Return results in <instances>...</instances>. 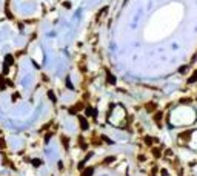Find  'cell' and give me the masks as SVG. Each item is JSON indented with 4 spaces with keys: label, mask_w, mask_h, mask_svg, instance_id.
<instances>
[{
    "label": "cell",
    "mask_w": 197,
    "mask_h": 176,
    "mask_svg": "<svg viewBox=\"0 0 197 176\" xmlns=\"http://www.w3.org/2000/svg\"><path fill=\"white\" fill-rule=\"evenodd\" d=\"M93 173H94V167H86V168L83 170L82 176H93Z\"/></svg>",
    "instance_id": "52a82bcc"
},
{
    "label": "cell",
    "mask_w": 197,
    "mask_h": 176,
    "mask_svg": "<svg viewBox=\"0 0 197 176\" xmlns=\"http://www.w3.org/2000/svg\"><path fill=\"white\" fill-rule=\"evenodd\" d=\"M152 155H154V158H160V156H162V147L152 148Z\"/></svg>",
    "instance_id": "ba28073f"
},
{
    "label": "cell",
    "mask_w": 197,
    "mask_h": 176,
    "mask_svg": "<svg viewBox=\"0 0 197 176\" xmlns=\"http://www.w3.org/2000/svg\"><path fill=\"white\" fill-rule=\"evenodd\" d=\"M143 141H145V144H146V145H151V144L154 142V139H152V138H149V136H146Z\"/></svg>",
    "instance_id": "5bb4252c"
},
{
    "label": "cell",
    "mask_w": 197,
    "mask_h": 176,
    "mask_svg": "<svg viewBox=\"0 0 197 176\" xmlns=\"http://www.w3.org/2000/svg\"><path fill=\"white\" fill-rule=\"evenodd\" d=\"M83 108H85V105H83L82 102H79L76 107H71V108H69V113H71V114H77V111H80Z\"/></svg>",
    "instance_id": "7a4b0ae2"
},
{
    "label": "cell",
    "mask_w": 197,
    "mask_h": 176,
    "mask_svg": "<svg viewBox=\"0 0 197 176\" xmlns=\"http://www.w3.org/2000/svg\"><path fill=\"white\" fill-rule=\"evenodd\" d=\"M151 176H156V175H151Z\"/></svg>",
    "instance_id": "d4e9b609"
},
{
    "label": "cell",
    "mask_w": 197,
    "mask_h": 176,
    "mask_svg": "<svg viewBox=\"0 0 197 176\" xmlns=\"http://www.w3.org/2000/svg\"><path fill=\"white\" fill-rule=\"evenodd\" d=\"M85 162H86L85 159H82V161H80V164H79V168H80V170H82L83 167H85Z\"/></svg>",
    "instance_id": "ffe728a7"
},
{
    "label": "cell",
    "mask_w": 197,
    "mask_h": 176,
    "mask_svg": "<svg viewBox=\"0 0 197 176\" xmlns=\"http://www.w3.org/2000/svg\"><path fill=\"white\" fill-rule=\"evenodd\" d=\"M114 159H115L114 156H111V158H106L105 161H103V165H109V164H111V162H113Z\"/></svg>",
    "instance_id": "4fadbf2b"
},
{
    "label": "cell",
    "mask_w": 197,
    "mask_h": 176,
    "mask_svg": "<svg viewBox=\"0 0 197 176\" xmlns=\"http://www.w3.org/2000/svg\"><path fill=\"white\" fill-rule=\"evenodd\" d=\"M100 138H102V141H105L106 144H113V142H111V139H108V138H106L105 134H103V136H100Z\"/></svg>",
    "instance_id": "ac0fdd59"
},
{
    "label": "cell",
    "mask_w": 197,
    "mask_h": 176,
    "mask_svg": "<svg viewBox=\"0 0 197 176\" xmlns=\"http://www.w3.org/2000/svg\"><path fill=\"white\" fill-rule=\"evenodd\" d=\"M79 144H80V147H82L83 150H86L88 144H85V141H83V136H79Z\"/></svg>",
    "instance_id": "7c38bea8"
},
{
    "label": "cell",
    "mask_w": 197,
    "mask_h": 176,
    "mask_svg": "<svg viewBox=\"0 0 197 176\" xmlns=\"http://www.w3.org/2000/svg\"><path fill=\"white\" fill-rule=\"evenodd\" d=\"M65 8H71V3L69 2H65Z\"/></svg>",
    "instance_id": "603a6c76"
},
{
    "label": "cell",
    "mask_w": 197,
    "mask_h": 176,
    "mask_svg": "<svg viewBox=\"0 0 197 176\" xmlns=\"http://www.w3.org/2000/svg\"><path fill=\"white\" fill-rule=\"evenodd\" d=\"M6 62H8L6 65H11V63H13V57H11V56H6Z\"/></svg>",
    "instance_id": "d6986e66"
},
{
    "label": "cell",
    "mask_w": 197,
    "mask_h": 176,
    "mask_svg": "<svg viewBox=\"0 0 197 176\" xmlns=\"http://www.w3.org/2000/svg\"><path fill=\"white\" fill-rule=\"evenodd\" d=\"M186 70H188V65H182L180 68H179V73L183 74V73H186Z\"/></svg>",
    "instance_id": "9a60e30c"
},
{
    "label": "cell",
    "mask_w": 197,
    "mask_h": 176,
    "mask_svg": "<svg viewBox=\"0 0 197 176\" xmlns=\"http://www.w3.org/2000/svg\"><path fill=\"white\" fill-rule=\"evenodd\" d=\"M60 139H62V144H63L65 150H68V148H69V138H68V136H62Z\"/></svg>",
    "instance_id": "9c48e42d"
},
{
    "label": "cell",
    "mask_w": 197,
    "mask_h": 176,
    "mask_svg": "<svg viewBox=\"0 0 197 176\" xmlns=\"http://www.w3.org/2000/svg\"><path fill=\"white\" fill-rule=\"evenodd\" d=\"M196 57H197V53H196V56H194V59H196Z\"/></svg>",
    "instance_id": "cb8c5ba5"
},
{
    "label": "cell",
    "mask_w": 197,
    "mask_h": 176,
    "mask_svg": "<svg viewBox=\"0 0 197 176\" xmlns=\"http://www.w3.org/2000/svg\"><path fill=\"white\" fill-rule=\"evenodd\" d=\"M85 114H86V116H93V118H96V116H97V111H96L94 108H91V107H86V108H85Z\"/></svg>",
    "instance_id": "5b68a950"
},
{
    "label": "cell",
    "mask_w": 197,
    "mask_h": 176,
    "mask_svg": "<svg viewBox=\"0 0 197 176\" xmlns=\"http://www.w3.org/2000/svg\"><path fill=\"white\" fill-rule=\"evenodd\" d=\"M40 164H42V161H40V159H34V161H33V165H34V167H39Z\"/></svg>",
    "instance_id": "e0dca14e"
},
{
    "label": "cell",
    "mask_w": 197,
    "mask_h": 176,
    "mask_svg": "<svg viewBox=\"0 0 197 176\" xmlns=\"http://www.w3.org/2000/svg\"><path fill=\"white\" fill-rule=\"evenodd\" d=\"M106 80H108V84L115 85V76L113 74V73H109L108 70H106Z\"/></svg>",
    "instance_id": "277c9868"
},
{
    "label": "cell",
    "mask_w": 197,
    "mask_h": 176,
    "mask_svg": "<svg viewBox=\"0 0 197 176\" xmlns=\"http://www.w3.org/2000/svg\"><path fill=\"white\" fill-rule=\"evenodd\" d=\"M162 118H163V113L162 111H157L154 114V122L157 124V127H162Z\"/></svg>",
    "instance_id": "3957f363"
},
{
    "label": "cell",
    "mask_w": 197,
    "mask_h": 176,
    "mask_svg": "<svg viewBox=\"0 0 197 176\" xmlns=\"http://www.w3.org/2000/svg\"><path fill=\"white\" fill-rule=\"evenodd\" d=\"M79 124H80V128H82L83 131L89 128V124H88V121H86L85 116H79Z\"/></svg>",
    "instance_id": "6da1fadb"
},
{
    "label": "cell",
    "mask_w": 197,
    "mask_h": 176,
    "mask_svg": "<svg viewBox=\"0 0 197 176\" xmlns=\"http://www.w3.org/2000/svg\"><path fill=\"white\" fill-rule=\"evenodd\" d=\"M194 82H197V70L193 73V76L188 79V84H194Z\"/></svg>",
    "instance_id": "30bf717a"
},
{
    "label": "cell",
    "mask_w": 197,
    "mask_h": 176,
    "mask_svg": "<svg viewBox=\"0 0 197 176\" xmlns=\"http://www.w3.org/2000/svg\"><path fill=\"white\" fill-rule=\"evenodd\" d=\"M48 97L51 99V102H54V104L57 102V97H56V94H54L52 91H48Z\"/></svg>",
    "instance_id": "8fae6325"
},
{
    "label": "cell",
    "mask_w": 197,
    "mask_h": 176,
    "mask_svg": "<svg viewBox=\"0 0 197 176\" xmlns=\"http://www.w3.org/2000/svg\"><path fill=\"white\" fill-rule=\"evenodd\" d=\"M162 176H168V172H166L165 168H162Z\"/></svg>",
    "instance_id": "7402d4cb"
},
{
    "label": "cell",
    "mask_w": 197,
    "mask_h": 176,
    "mask_svg": "<svg viewBox=\"0 0 197 176\" xmlns=\"http://www.w3.org/2000/svg\"><path fill=\"white\" fill-rule=\"evenodd\" d=\"M146 111L148 113H154L156 111V108H157V104H154V102H151V104H146Z\"/></svg>",
    "instance_id": "8992f818"
},
{
    "label": "cell",
    "mask_w": 197,
    "mask_h": 176,
    "mask_svg": "<svg viewBox=\"0 0 197 176\" xmlns=\"http://www.w3.org/2000/svg\"><path fill=\"white\" fill-rule=\"evenodd\" d=\"M191 102V99H182L180 101V104H189Z\"/></svg>",
    "instance_id": "44dd1931"
},
{
    "label": "cell",
    "mask_w": 197,
    "mask_h": 176,
    "mask_svg": "<svg viewBox=\"0 0 197 176\" xmlns=\"http://www.w3.org/2000/svg\"><path fill=\"white\" fill-rule=\"evenodd\" d=\"M66 87H68V90H74L72 84H71V80H69V77H66Z\"/></svg>",
    "instance_id": "2e32d148"
}]
</instances>
